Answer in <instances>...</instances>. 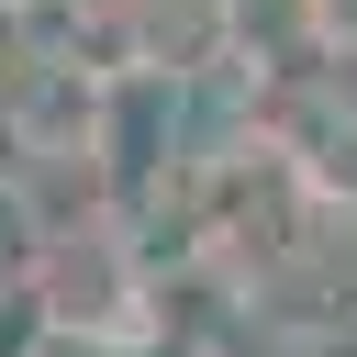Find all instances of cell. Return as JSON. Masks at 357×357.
Wrapping results in <instances>:
<instances>
[{"label":"cell","mask_w":357,"mask_h":357,"mask_svg":"<svg viewBox=\"0 0 357 357\" xmlns=\"http://www.w3.org/2000/svg\"><path fill=\"white\" fill-rule=\"evenodd\" d=\"M22 301H33V324L67 335V346H123V324H134V301H145V268H134L123 234H45Z\"/></svg>","instance_id":"1"},{"label":"cell","mask_w":357,"mask_h":357,"mask_svg":"<svg viewBox=\"0 0 357 357\" xmlns=\"http://www.w3.org/2000/svg\"><path fill=\"white\" fill-rule=\"evenodd\" d=\"M212 22H223V45H234V56L279 67V56H301V45L324 33V0H212Z\"/></svg>","instance_id":"2"},{"label":"cell","mask_w":357,"mask_h":357,"mask_svg":"<svg viewBox=\"0 0 357 357\" xmlns=\"http://www.w3.org/2000/svg\"><path fill=\"white\" fill-rule=\"evenodd\" d=\"M33 257H45V212H33V190H22V178H0V290H22V279H33Z\"/></svg>","instance_id":"3"}]
</instances>
